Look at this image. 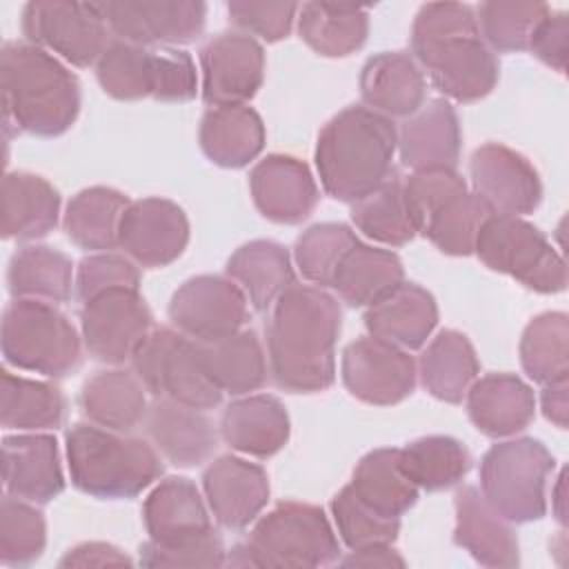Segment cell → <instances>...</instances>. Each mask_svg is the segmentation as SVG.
Returning <instances> with one entry per match:
<instances>
[{
    "label": "cell",
    "mask_w": 569,
    "mask_h": 569,
    "mask_svg": "<svg viewBox=\"0 0 569 569\" xmlns=\"http://www.w3.org/2000/svg\"><path fill=\"white\" fill-rule=\"evenodd\" d=\"M342 311L320 287L293 282L273 305L267 325L269 369L291 393H318L336 380V342Z\"/></svg>",
    "instance_id": "obj_1"
},
{
    "label": "cell",
    "mask_w": 569,
    "mask_h": 569,
    "mask_svg": "<svg viewBox=\"0 0 569 569\" xmlns=\"http://www.w3.org/2000/svg\"><path fill=\"white\" fill-rule=\"evenodd\" d=\"M411 53L433 87L456 102H476L498 84L500 62L469 4H422L411 24Z\"/></svg>",
    "instance_id": "obj_2"
},
{
    "label": "cell",
    "mask_w": 569,
    "mask_h": 569,
    "mask_svg": "<svg viewBox=\"0 0 569 569\" xmlns=\"http://www.w3.org/2000/svg\"><path fill=\"white\" fill-rule=\"evenodd\" d=\"M4 131L56 138L71 129L80 113L78 78L49 51L9 40L0 51Z\"/></svg>",
    "instance_id": "obj_3"
},
{
    "label": "cell",
    "mask_w": 569,
    "mask_h": 569,
    "mask_svg": "<svg viewBox=\"0 0 569 569\" xmlns=\"http://www.w3.org/2000/svg\"><path fill=\"white\" fill-rule=\"evenodd\" d=\"M398 127L393 120L353 104L336 113L318 133L316 169L327 196L356 202L393 173Z\"/></svg>",
    "instance_id": "obj_4"
},
{
    "label": "cell",
    "mask_w": 569,
    "mask_h": 569,
    "mask_svg": "<svg viewBox=\"0 0 569 569\" xmlns=\"http://www.w3.org/2000/svg\"><path fill=\"white\" fill-rule=\"evenodd\" d=\"M64 445L73 487L100 500L136 498L164 471L153 445L93 422L71 425Z\"/></svg>",
    "instance_id": "obj_5"
},
{
    "label": "cell",
    "mask_w": 569,
    "mask_h": 569,
    "mask_svg": "<svg viewBox=\"0 0 569 569\" xmlns=\"http://www.w3.org/2000/svg\"><path fill=\"white\" fill-rule=\"evenodd\" d=\"M340 560V542L318 505L278 502L262 516L224 565L236 567H329Z\"/></svg>",
    "instance_id": "obj_6"
},
{
    "label": "cell",
    "mask_w": 569,
    "mask_h": 569,
    "mask_svg": "<svg viewBox=\"0 0 569 569\" xmlns=\"http://www.w3.org/2000/svg\"><path fill=\"white\" fill-rule=\"evenodd\" d=\"M4 362L44 378H64L80 367V336L53 302L13 298L2 313Z\"/></svg>",
    "instance_id": "obj_7"
},
{
    "label": "cell",
    "mask_w": 569,
    "mask_h": 569,
    "mask_svg": "<svg viewBox=\"0 0 569 569\" xmlns=\"http://www.w3.org/2000/svg\"><path fill=\"white\" fill-rule=\"evenodd\" d=\"M556 460L536 438H511L489 447L480 460V491L511 525L547 513V480Z\"/></svg>",
    "instance_id": "obj_8"
},
{
    "label": "cell",
    "mask_w": 569,
    "mask_h": 569,
    "mask_svg": "<svg viewBox=\"0 0 569 569\" xmlns=\"http://www.w3.org/2000/svg\"><path fill=\"white\" fill-rule=\"evenodd\" d=\"M473 253L485 267L516 278L531 291L560 293L567 287V264L547 236L520 216L491 213L476 240Z\"/></svg>",
    "instance_id": "obj_9"
},
{
    "label": "cell",
    "mask_w": 569,
    "mask_h": 569,
    "mask_svg": "<svg viewBox=\"0 0 569 569\" xmlns=\"http://www.w3.org/2000/svg\"><path fill=\"white\" fill-rule=\"evenodd\" d=\"M131 365L153 398H169L202 411L222 402V391L204 369L196 342L178 329H151L131 356Z\"/></svg>",
    "instance_id": "obj_10"
},
{
    "label": "cell",
    "mask_w": 569,
    "mask_h": 569,
    "mask_svg": "<svg viewBox=\"0 0 569 569\" xmlns=\"http://www.w3.org/2000/svg\"><path fill=\"white\" fill-rule=\"evenodd\" d=\"M20 29L27 42L58 53L73 67L96 64L111 42V31L93 2H27L22 7Z\"/></svg>",
    "instance_id": "obj_11"
},
{
    "label": "cell",
    "mask_w": 569,
    "mask_h": 569,
    "mask_svg": "<svg viewBox=\"0 0 569 569\" xmlns=\"http://www.w3.org/2000/svg\"><path fill=\"white\" fill-rule=\"evenodd\" d=\"M93 4L116 40L147 49L196 42L207 24V4L198 0H107Z\"/></svg>",
    "instance_id": "obj_12"
},
{
    "label": "cell",
    "mask_w": 569,
    "mask_h": 569,
    "mask_svg": "<svg viewBox=\"0 0 569 569\" xmlns=\"http://www.w3.org/2000/svg\"><path fill=\"white\" fill-rule=\"evenodd\" d=\"M171 325L196 342L227 338L249 320V300L229 276H193L169 302Z\"/></svg>",
    "instance_id": "obj_13"
},
{
    "label": "cell",
    "mask_w": 569,
    "mask_h": 569,
    "mask_svg": "<svg viewBox=\"0 0 569 569\" xmlns=\"http://www.w3.org/2000/svg\"><path fill=\"white\" fill-rule=\"evenodd\" d=\"M80 327L89 356L122 365L153 329V316L140 289H111L82 302Z\"/></svg>",
    "instance_id": "obj_14"
},
{
    "label": "cell",
    "mask_w": 569,
    "mask_h": 569,
    "mask_svg": "<svg viewBox=\"0 0 569 569\" xmlns=\"http://www.w3.org/2000/svg\"><path fill=\"white\" fill-rule=\"evenodd\" d=\"M340 373L353 398L376 407L402 402L413 393L418 380V367L409 351L376 336H362L345 347Z\"/></svg>",
    "instance_id": "obj_15"
},
{
    "label": "cell",
    "mask_w": 569,
    "mask_h": 569,
    "mask_svg": "<svg viewBox=\"0 0 569 569\" xmlns=\"http://www.w3.org/2000/svg\"><path fill=\"white\" fill-rule=\"evenodd\" d=\"M202 100L209 107L247 104L264 80V49L242 31H220L200 49Z\"/></svg>",
    "instance_id": "obj_16"
},
{
    "label": "cell",
    "mask_w": 569,
    "mask_h": 569,
    "mask_svg": "<svg viewBox=\"0 0 569 569\" xmlns=\"http://www.w3.org/2000/svg\"><path fill=\"white\" fill-rule=\"evenodd\" d=\"M189 244V220L182 207L167 198H140L127 204L118 247L140 267H167L182 256Z\"/></svg>",
    "instance_id": "obj_17"
},
{
    "label": "cell",
    "mask_w": 569,
    "mask_h": 569,
    "mask_svg": "<svg viewBox=\"0 0 569 569\" xmlns=\"http://www.w3.org/2000/svg\"><path fill=\"white\" fill-rule=\"evenodd\" d=\"M469 176L476 196L493 213L525 216L542 202V182L533 164L518 151L487 142L469 158Z\"/></svg>",
    "instance_id": "obj_18"
},
{
    "label": "cell",
    "mask_w": 569,
    "mask_h": 569,
    "mask_svg": "<svg viewBox=\"0 0 569 569\" xmlns=\"http://www.w3.org/2000/svg\"><path fill=\"white\" fill-rule=\"evenodd\" d=\"M202 491L211 516L224 529L249 527L269 500L267 471L238 456H220L202 471Z\"/></svg>",
    "instance_id": "obj_19"
},
{
    "label": "cell",
    "mask_w": 569,
    "mask_h": 569,
    "mask_svg": "<svg viewBox=\"0 0 569 569\" xmlns=\"http://www.w3.org/2000/svg\"><path fill=\"white\" fill-rule=\"evenodd\" d=\"M249 189L256 209L278 224H300L320 200L309 167L284 153L262 158L249 173Z\"/></svg>",
    "instance_id": "obj_20"
},
{
    "label": "cell",
    "mask_w": 569,
    "mask_h": 569,
    "mask_svg": "<svg viewBox=\"0 0 569 569\" xmlns=\"http://www.w3.org/2000/svg\"><path fill=\"white\" fill-rule=\"evenodd\" d=\"M2 480L9 496L47 505L64 491L58 442L51 433L2 438Z\"/></svg>",
    "instance_id": "obj_21"
},
{
    "label": "cell",
    "mask_w": 569,
    "mask_h": 569,
    "mask_svg": "<svg viewBox=\"0 0 569 569\" xmlns=\"http://www.w3.org/2000/svg\"><path fill=\"white\" fill-rule=\"evenodd\" d=\"M142 520L149 540L160 547H180L213 533L200 489L180 476L160 480L144 498Z\"/></svg>",
    "instance_id": "obj_22"
},
{
    "label": "cell",
    "mask_w": 569,
    "mask_h": 569,
    "mask_svg": "<svg viewBox=\"0 0 569 569\" xmlns=\"http://www.w3.org/2000/svg\"><path fill=\"white\" fill-rule=\"evenodd\" d=\"M453 542L482 567H518L520 545L511 522L500 516L478 487H462L453 496Z\"/></svg>",
    "instance_id": "obj_23"
},
{
    "label": "cell",
    "mask_w": 569,
    "mask_h": 569,
    "mask_svg": "<svg viewBox=\"0 0 569 569\" xmlns=\"http://www.w3.org/2000/svg\"><path fill=\"white\" fill-rule=\"evenodd\" d=\"M142 425L158 453L176 467H198L218 449L213 420L202 409L169 398H153Z\"/></svg>",
    "instance_id": "obj_24"
},
{
    "label": "cell",
    "mask_w": 569,
    "mask_h": 569,
    "mask_svg": "<svg viewBox=\"0 0 569 569\" xmlns=\"http://www.w3.org/2000/svg\"><path fill=\"white\" fill-rule=\"evenodd\" d=\"M460 142L458 113L442 98L427 100L418 111L405 118L398 129L400 160L413 171L456 169Z\"/></svg>",
    "instance_id": "obj_25"
},
{
    "label": "cell",
    "mask_w": 569,
    "mask_h": 569,
    "mask_svg": "<svg viewBox=\"0 0 569 569\" xmlns=\"http://www.w3.org/2000/svg\"><path fill=\"white\" fill-rule=\"evenodd\" d=\"M360 96L365 107L385 118H409L425 104L427 80L407 51H380L362 64Z\"/></svg>",
    "instance_id": "obj_26"
},
{
    "label": "cell",
    "mask_w": 569,
    "mask_h": 569,
    "mask_svg": "<svg viewBox=\"0 0 569 569\" xmlns=\"http://www.w3.org/2000/svg\"><path fill=\"white\" fill-rule=\"evenodd\" d=\"M467 413L489 438H507L527 429L536 416L531 387L513 373H487L467 391Z\"/></svg>",
    "instance_id": "obj_27"
},
{
    "label": "cell",
    "mask_w": 569,
    "mask_h": 569,
    "mask_svg": "<svg viewBox=\"0 0 569 569\" xmlns=\"http://www.w3.org/2000/svg\"><path fill=\"white\" fill-rule=\"evenodd\" d=\"M438 325L436 298L416 282H400L365 311L369 336L400 349H420Z\"/></svg>",
    "instance_id": "obj_28"
},
{
    "label": "cell",
    "mask_w": 569,
    "mask_h": 569,
    "mask_svg": "<svg viewBox=\"0 0 569 569\" xmlns=\"http://www.w3.org/2000/svg\"><path fill=\"white\" fill-rule=\"evenodd\" d=\"M291 433V422L284 405L269 393L242 396L231 400L220 416L222 440L247 456L271 458L278 453Z\"/></svg>",
    "instance_id": "obj_29"
},
{
    "label": "cell",
    "mask_w": 569,
    "mask_h": 569,
    "mask_svg": "<svg viewBox=\"0 0 569 569\" xmlns=\"http://www.w3.org/2000/svg\"><path fill=\"white\" fill-rule=\"evenodd\" d=\"M60 216V193L42 176L9 171L2 178V238L38 240L51 233Z\"/></svg>",
    "instance_id": "obj_30"
},
{
    "label": "cell",
    "mask_w": 569,
    "mask_h": 569,
    "mask_svg": "<svg viewBox=\"0 0 569 569\" xmlns=\"http://www.w3.org/2000/svg\"><path fill=\"white\" fill-rule=\"evenodd\" d=\"M262 118L247 104L211 107L198 129L202 153L218 167L240 169L256 160L264 147Z\"/></svg>",
    "instance_id": "obj_31"
},
{
    "label": "cell",
    "mask_w": 569,
    "mask_h": 569,
    "mask_svg": "<svg viewBox=\"0 0 569 569\" xmlns=\"http://www.w3.org/2000/svg\"><path fill=\"white\" fill-rule=\"evenodd\" d=\"M80 407L89 422L129 433L144 422L149 402L147 389L136 371L104 369L82 385Z\"/></svg>",
    "instance_id": "obj_32"
},
{
    "label": "cell",
    "mask_w": 569,
    "mask_h": 569,
    "mask_svg": "<svg viewBox=\"0 0 569 569\" xmlns=\"http://www.w3.org/2000/svg\"><path fill=\"white\" fill-rule=\"evenodd\" d=\"M224 271L260 313L273 309L276 300L296 282L289 251L273 240L242 244L231 253Z\"/></svg>",
    "instance_id": "obj_33"
},
{
    "label": "cell",
    "mask_w": 569,
    "mask_h": 569,
    "mask_svg": "<svg viewBox=\"0 0 569 569\" xmlns=\"http://www.w3.org/2000/svg\"><path fill=\"white\" fill-rule=\"evenodd\" d=\"M196 347L204 369L222 393L244 396L267 382V358L253 329H240L211 342H196Z\"/></svg>",
    "instance_id": "obj_34"
},
{
    "label": "cell",
    "mask_w": 569,
    "mask_h": 569,
    "mask_svg": "<svg viewBox=\"0 0 569 569\" xmlns=\"http://www.w3.org/2000/svg\"><path fill=\"white\" fill-rule=\"evenodd\" d=\"M480 371V362L469 338L456 329L440 331L422 351L418 376L422 387L438 400L458 405L467 396Z\"/></svg>",
    "instance_id": "obj_35"
},
{
    "label": "cell",
    "mask_w": 569,
    "mask_h": 569,
    "mask_svg": "<svg viewBox=\"0 0 569 569\" xmlns=\"http://www.w3.org/2000/svg\"><path fill=\"white\" fill-rule=\"evenodd\" d=\"M351 491L356 498L385 518H400L418 502V487L400 465V449H373L353 469Z\"/></svg>",
    "instance_id": "obj_36"
},
{
    "label": "cell",
    "mask_w": 569,
    "mask_h": 569,
    "mask_svg": "<svg viewBox=\"0 0 569 569\" xmlns=\"http://www.w3.org/2000/svg\"><path fill=\"white\" fill-rule=\"evenodd\" d=\"M405 280L402 260L389 251L356 242L342 258L331 289L349 307H369Z\"/></svg>",
    "instance_id": "obj_37"
},
{
    "label": "cell",
    "mask_w": 569,
    "mask_h": 569,
    "mask_svg": "<svg viewBox=\"0 0 569 569\" xmlns=\"http://www.w3.org/2000/svg\"><path fill=\"white\" fill-rule=\"evenodd\" d=\"M296 20L302 42L325 58H345L369 36V11L356 4L307 2Z\"/></svg>",
    "instance_id": "obj_38"
},
{
    "label": "cell",
    "mask_w": 569,
    "mask_h": 569,
    "mask_svg": "<svg viewBox=\"0 0 569 569\" xmlns=\"http://www.w3.org/2000/svg\"><path fill=\"white\" fill-rule=\"evenodd\" d=\"M129 198L113 187H89L78 191L64 211L67 238L87 251H109L118 247L120 218Z\"/></svg>",
    "instance_id": "obj_39"
},
{
    "label": "cell",
    "mask_w": 569,
    "mask_h": 569,
    "mask_svg": "<svg viewBox=\"0 0 569 569\" xmlns=\"http://www.w3.org/2000/svg\"><path fill=\"white\" fill-rule=\"evenodd\" d=\"M7 287L13 298L67 302L76 287L73 262L53 247H22L9 260Z\"/></svg>",
    "instance_id": "obj_40"
},
{
    "label": "cell",
    "mask_w": 569,
    "mask_h": 569,
    "mask_svg": "<svg viewBox=\"0 0 569 569\" xmlns=\"http://www.w3.org/2000/svg\"><path fill=\"white\" fill-rule=\"evenodd\" d=\"M351 220L367 238L389 247H402L420 231V224L407 204L402 180L396 171L373 191L351 202Z\"/></svg>",
    "instance_id": "obj_41"
},
{
    "label": "cell",
    "mask_w": 569,
    "mask_h": 569,
    "mask_svg": "<svg viewBox=\"0 0 569 569\" xmlns=\"http://www.w3.org/2000/svg\"><path fill=\"white\" fill-rule=\"evenodd\" d=\"M64 396L56 385L0 371V422L4 429H56L64 420Z\"/></svg>",
    "instance_id": "obj_42"
},
{
    "label": "cell",
    "mask_w": 569,
    "mask_h": 569,
    "mask_svg": "<svg viewBox=\"0 0 569 569\" xmlns=\"http://www.w3.org/2000/svg\"><path fill=\"white\" fill-rule=\"evenodd\" d=\"M400 465L418 489L445 491L469 473L471 453L458 438L422 436L400 449Z\"/></svg>",
    "instance_id": "obj_43"
},
{
    "label": "cell",
    "mask_w": 569,
    "mask_h": 569,
    "mask_svg": "<svg viewBox=\"0 0 569 569\" xmlns=\"http://www.w3.org/2000/svg\"><path fill=\"white\" fill-rule=\"evenodd\" d=\"M520 365L538 385L567 380L569 376V318L562 311H545L529 320L520 338Z\"/></svg>",
    "instance_id": "obj_44"
},
{
    "label": "cell",
    "mask_w": 569,
    "mask_h": 569,
    "mask_svg": "<svg viewBox=\"0 0 569 569\" xmlns=\"http://www.w3.org/2000/svg\"><path fill=\"white\" fill-rule=\"evenodd\" d=\"M102 91L116 100H142L153 96L156 49L111 40L96 62Z\"/></svg>",
    "instance_id": "obj_45"
},
{
    "label": "cell",
    "mask_w": 569,
    "mask_h": 569,
    "mask_svg": "<svg viewBox=\"0 0 569 569\" xmlns=\"http://www.w3.org/2000/svg\"><path fill=\"white\" fill-rule=\"evenodd\" d=\"M491 213L493 211L480 196L465 191L431 213L420 231L438 251L447 256H469L473 253L478 233Z\"/></svg>",
    "instance_id": "obj_46"
},
{
    "label": "cell",
    "mask_w": 569,
    "mask_h": 569,
    "mask_svg": "<svg viewBox=\"0 0 569 569\" xmlns=\"http://www.w3.org/2000/svg\"><path fill=\"white\" fill-rule=\"evenodd\" d=\"M545 2H482L476 9V20L482 40L496 53L527 51L536 24L549 13Z\"/></svg>",
    "instance_id": "obj_47"
},
{
    "label": "cell",
    "mask_w": 569,
    "mask_h": 569,
    "mask_svg": "<svg viewBox=\"0 0 569 569\" xmlns=\"http://www.w3.org/2000/svg\"><path fill=\"white\" fill-rule=\"evenodd\" d=\"M356 242L358 236L351 227L342 222H318L298 236L293 258L302 278L322 289L331 287L342 258Z\"/></svg>",
    "instance_id": "obj_48"
},
{
    "label": "cell",
    "mask_w": 569,
    "mask_h": 569,
    "mask_svg": "<svg viewBox=\"0 0 569 569\" xmlns=\"http://www.w3.org/2000/svg\"><path fill=\"white\" fill-rule=\"evenodd\" d=\"M47 545V522L33 502L4 496L0 505V560L7 567L36 562Z\"/></svg>",
    "instance_id": "obj_49"
},
{
    "label": "cell",
    "mask_w": 569,
    "mask_h": 569,
    "mask_svg": "<svg viewBox=\"0 0 569 569\" xmlns=\"http://www.w3.org/2000/svg\"><path fill=\"white\" fill-rule=\"evenodd\" d=\"M331 516L340 540L349 547V551L376 545H393L400 533V518H385L376 513L356 498L349 485L333 496Z\"/></svg>",
    "instance_id": "obj_50"
},
{
    "label": "cell",
    "mask_w": 569,
    "mask_h": 569,
    "mask_svg": "<svg viewBox=\"0 0 569 569\" xmlns=\"http://www.w3.org/2000/svg\"><path fill=\"white\" fill-rule=\"evenodd\" d=\"M111 289H140V271L131 258L111 251L80 260L76 269V296L87 302Z\"/></svg>",
    "instance_id": "obj_51"
},
{
    "label": "cell",
    "mask_w": 569,
    "mask_h": 569,
    "mask_svg": "<svg viewBox=\"0 0 569 569\" xmlns=\"http://www.w3.org/2000/svg\"><path fill=\"white\" fill-rule=\"evenodd\" d=\"M402 189L407 204L422 229L431 213L467 191V182L456 169H420L402 180Z\"/></svg>",
    "instance_id": "obj_52"
},
{
    "label": "cell",
    "mask_w": 569,
    "mask_h": 569,
    "mask_svg": "<svg viewBox=\"0 0 569 569\" xmlns=\"http://www.w3.org/2000/svg\"><path fill=\"white\" fill-rule=\"evenodd\" d=\"M300 11L296 2H229V20L247 36L253 33L267 42H278L289 36Z\"/></svg>",
    "instance_id": "obj_53"
},
{
    "label": "cell",
    "mask_w": 569,
    "mask_h": 569,
    "mask_svg": "<svg viewBox=\"0 0 569 569\" xmlns=\"http://www.w3.org/2000/svg\"><path fill=\"white\" fill-rule=\"evenodd\" d=\"M198 93V73L193 58L178 47H156L153 100L189 102Z\"/></svg>",
    "instance_id": "obj_54"
},
{
    "label": "cell",
    "mask_w": 569,
    "mask_h": 569,
    "mask_svg": "<svg viewBox=\"0 0 569 569\" xmlns=\"http://www.w3.org/2000/svg\"><path fill=\"white\" fill-rule=\"evenodd\" d=\"M227 551L218 531L180 547H160L147 540L140 547L142 567H222Z\"/></svg>",
    "instance_id": "obj_55"
},
{
    "label": "cell",
    "mask_w": 569,
    "mask_h": 569,
    "mask_svg": "<svg viewBox=\"0 0 569 569\" xmlns=\"http://www.w3.org/2000/svg\"><path fill=\"white\" fill-rule=\"evenodd\" d=\"M529 51L558 73L567 71L569 18L565 11H549L533 29Z\"/></svg>",
    "instance_id": "obj_56"
},
{
    "label": "cell",
    "mask_w": 569,
    "mask_h": 569,
    "mask_svg": "<svg viewBox=\"0 0 569 569\" xmlns=\"http://www.w3.org/2000/svg\"><path fill=\"white\" fill-rule=\"evenodd\" d=\"M131 565V558L109 542H82L64 553L60 567H113Z\"/></svg>",
    "instance_id": "obj_57"
},
{
    "label": "cell",
    "mask_w": 569,
    "mask_h": 569,
    "mask_svg": "<svg viewBox=\"0 0 569 569\" xmlns=\"http://www.w3.org/2000/svg\"><path fill=\"white\" fill-rule=\"evenodd\" d=\"M342 567H405V558L391 545H376L358 551H349V556L340 558Z\"/></svg>",
    "instance_id": "obj_58"
},
{
    "label": "cell",
    "mask_w": 569,
    "mask_h": 569,
    "mask_svg": "<svg viewBox=\"0 0 569 569\" xmlns=\"http://www.w3.org/2000/svg\"><path fill=\"white\" fill-rule=\"evenodd\" d=\"M567 380H558L551 385H542L540 393V409L542 416L553 422L558 429H567V413H569V400H567Z\"/></svg>",
    "instance_id": "obj_59"
},
{
    "label": "cell",
    "mask_w": 569,
    "mask_h": 569,
    "mask_svg": "<svg viewBox=\"0 0 569 569\" xmlns=\"http://www.w3.org/2000/svg\"><path fill=\"white\" fill-rule=\"evenodd\" d=\"M551 511L558 518L560 525L567 522V511H565V471H560L556 487L551 489Z\"/></svg>",
    "instance_id": "obj_60"
}]
</instances>
